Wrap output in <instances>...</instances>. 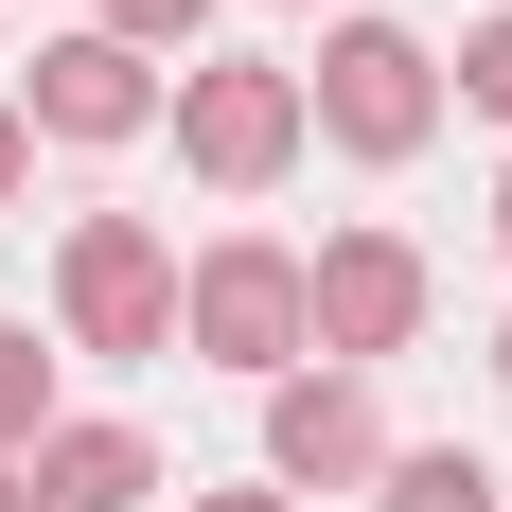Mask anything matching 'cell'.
<instances>
[{"mask_svg":"<svg viewBox=\"0 0 512 512\" xmlns=\"http://www.w3.org/2000/svg\"><path fill=\"white\" fill-rule=\"evenodd\" d=\"M177 354H212L230 389H283V371H318V283H301V248L230 212V230L177 265Z\"/></svg>","mask_w":512,"mask_h":512,"instance_id":"1","label":"cell"},{"mask_svg":"<svg viewBox=\"0 0 512 512\" xmlns=\"http://www.w3.org/2000/svg\"><path fill=\"white\" fill-rule=\"evenodd\" d=\"M53 354H106V371L177 354V230L159 212H71L53 230Z\"/></svg>","mask_w":512,"mask_h":512,"instance_id":"2","label":"cell"},{"mask_svg":"<svg viewBox=\"0 0 512 512\" xmlns=\"http://www.w3.org/2000/svg\"><path fill=\"white\" fill-rule=\"evenodd\" d=\"M301 124L336 159H371V177H407L424 142H442V53L407 36V18H318V71H301Z\"/></svg>","mask_w":512,"mask_h":512,"instance_id":"3","label":"cell"},{"mask_svg":"<svg viewBox=\"0 0 512 512\" xmlns=\"http://www.w3.org/2000/svg\"><path fill=\"white\" fill-rule=\"evenodd\" d=\"M159 124H177V177H195V195H283V177H301V71H283V53H195V71H177V106H159Z\"/></svg>","mask_w":512,"mask_h":512,"instance_id":"4","label":"cell"},{"mask_svg":"<svg viewBox=\"0 0 512 512\" xmlns=\"http://www.w3.org/2000/svg\"><path fill=\"white\" fill-rule=\"evenodd\" d=\"M318 283V371H371V354H424V318H442V265L407 230H318L301 248Z\"/></svg>","mask_w":512,"mask_h":512,"instance_id":"5","label":"cell"},{"mask_svg":"<svg viewBox=\"0 0 512 512\" xmlns=\"http://www.w3.org/2000/svg\"><path fill=\"white\" fill-rule=\"evenodd\" d=\"M0 106H18L36 142H71V159H124V142H159V106H177V71H142L124 36H89V18H71V36H36V71H18Z\"/></svg>","mask_w":512,"mask_h":512,"instance_id":"6","label":"cell"},{"mask_svg":"<svg viewBox=\"0 0 512 512\" xmlns=\"http://www.w3.org/2000/svg\"><path fill=\"white\" fill-rule=\"evenodd\" d=\"M371 477H389L371 371H283L265 389V495H371Z\"/></svg>","mask_w":512,"mask_h":512,"instance_id":"7","label":"cell"},{"mask_svg":"<svg viewBox=\"0 0 512 512\" xmlns=\"http://www.w3.org/2000/svg\"><path fill=\"white\" fill-rule=\"evenodd\" d=\"M18 477H36V512H177V460H159L142 424H106V407H71Z\"/></svg>","mask_w":512,"mask_h":512,"instance_id":"8","label":"cell"},{"mask_svg":"<svg viewBox=\"0 0 512 512\" xmlns=\"http://www.w3.org/2000/svg\"><path fill=\"white\" fill-rule=\"evenodd\" d=\"M512 477L477 460V442H389V477H371V512H495Z\"/></svg>","mask_w":512,"mask_h":512,"instance_id":"9","label":"cell"},{"mask_svg":"<svg viewBox=\"0 0 512 512\" xmlns=\"http://www.w3.org/2000/svg\"><path fill=\"white\" fill-rule=\"evenodd\" d=\"M53 424H71V407H53V354H36V318H0V477L36 460Z\"/></svg>","mask_w":512,"mask_h":512,"instance_id":"10","label":"cell"},{"mask_svg":"<svg viewBox=\"0 0 512 512\" xmlns=\"http://www.w3.org/2000/svg\"><path fill=\"white\" fill-rule=\"evenodd\" d=\"M89 36H124L142 71H195V36H212V0H89Z\"/></svg>","mask_w":512,"mask_h":512,"instance_id":"11","label":"cell"},{"mask_svg":"<svg viewBox=\"0 0 512 512\" xmlns=\"http://www.w3.org/2000/svg\"><path fill=\"white\" fill-rule=\"evenodd\" d=\"M442 106L512 124V0H495V18H460V53H442Z\"/></svg>","mask_w":512,"mask_h":512,"instance_id":"12","label":"cell"},{"mask_svg":"<svg viewBox=\"0 0 512 512\" xmlns=\"http://www.w3.org/2000/svg\"><path fill=\"white\" fill-rule=\"evenodd\" d=\"M36 195V124H18V106H0V212Z\"/></svg>","mask_w":512,"mask_h":512,"instance_id":"13","label":"cell"},{"mask_svg":"<svg viewBox=\"0 0 512 512\" xmlns=\"http://www.w3.org/2000/svg\"><path fill=\"white\" fill-rule=\"evenodd\" d=\"M177 512H301V495H265V477H230V495H177Z\"/></svg>","mask_w":512,"mask_h":512,"instance_id":"14","label":"cell"},{"mask_svg":"<svg viewBox=\"0 0 512 512\" xmlns=\"http://www.w3.org/2000/svg\"><path fill=\"white\" fill-rule=\"evenodd\" d=\"M495 248H512V159H495Z\"/></svg>","mask_w":512,"mask_h":512,"instance_id":"15","label":"cell"},{"mask_svg":"<svg viewBox=\"0 0 512 512\" xmlns=\"http://www.w3.org/2000/svg\"><path fill=\"white\" fill-rule=\"evenodd\" d=\"M0 512H36V477H0Z\"/></svg>","mask_w":512,"mask_h":512,"instance_id":"16","label":"cell"},{"mask_svg":"<svg viewBox=\"0 0 512 512\" xmlns=\"http://www.w3.org/2000/svg\"><path fill=\"white\" fill-rule=\"evenodd\" d=\"M495 389H512V318H495Z\"/></svg>","mask_w":512,"mask_h":512,"instance_id":"17","label":"cell"},{"mask_svg":"<svg viewBox=\"0 0 512 512\" xmlns=\"http://www.w3.org/2000/svg\"><path fill=\"white\" fill-rule=\"evenodd\" d=\"M283 18H318V0H283Z\"/></svg>","mask_w":512,"mask_h":512,"instance_id":"18","label":"cell"}]
</instances>
